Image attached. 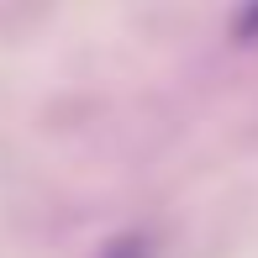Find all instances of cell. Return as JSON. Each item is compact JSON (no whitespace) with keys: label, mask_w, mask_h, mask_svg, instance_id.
<instances>
[{"label":"cell","mask_w":258,"mask_h":258,"mask_svg":"<svg viewBox=\"0 0 258 258\" xmlns=\"http://www.w3.org/2000/svg\"><path fill=\"white\" fill-rule=\"evenodd\" d=\"M232 42H258V0H242L232 16Z\"/></svg>","instance_id":"obj_2"},{"label":"cell","mask_w":258,"mask_h":258,"mask_svg":"<svg viewBox=\"0 0 258 258\" xmlns=\"http://www.w3.org/2000/svg\"><path fill=\"white\" fill-rule=\"evenodd\" d=\"M100 258H153V237L148 232H121L100 248Z\"/></svg>","instance_id":"obj_1"}]
</instances>
